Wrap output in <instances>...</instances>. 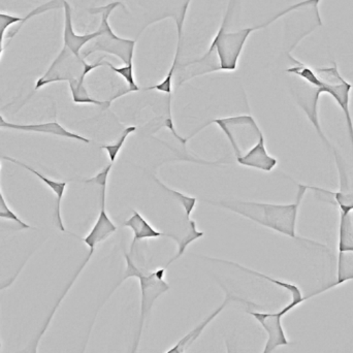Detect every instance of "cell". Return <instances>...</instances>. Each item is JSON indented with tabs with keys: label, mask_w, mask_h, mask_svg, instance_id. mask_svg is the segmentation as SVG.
<instances>
[{
	"label": "cell",
	"mask_w": 353,
	"mask_h": 353,
	"mask_svg": "<svg viewBox=\"0 0 353 353\" xmlns=\"http://www.w3.org/2000/svg\"><path fill=\"white\" fill-rule=\"evenodd\" d=\"M2 159L4 161H10V163H14V165H19V167L23 168L26 171L30 172L35 176L39 179L41 182L45 183L52 191L54 194L56 195V208H55V219L57 222V226L61 232H65V228H64L63 221H62L61 216V201L64 196V192H65L66 186L68 183L61 182V181L52 180V179L48 178V176H43V174L39 173L37 170L33 169L30 165H26V163H22V161H17V159H12L10 157H3Z\"/></svg>",
	"instance_id": "cell-13"
},
{
	"label": "cell",
	"mask_w": 353,
	"mask_h": 353,
	"mask_svg": "<svg viewBox=\"0 0 353 353\" xmlns=\"http://www.w3.org/2000/svg\"><path fill=\"white\" fill-rule=\"evenodd\" d=\"M137 132L136 126H128L125 130L122 132V134L118 137L116 142L112 143L109 145H103L101 147V149L107 151L108 157H109L110 161L111 163H114L117 159L118 155H119L120 151H121L122 147H123L124 143H125L126 139Z\"/></svg>",
	"instance_id": "cell-22"
},
{
	"label": "cell",
	"mask_w": 353,
	"mask_h": 353,
	"mask_svg": "<svg viewBox=\"0 0 353 353\" xmlns=\"http://www.w3.org/2000/svg\"><path fill=\"white\" fill-rule=\"evenodd\" d=\"M126 261L125 276L119 284L128 278H138L141 288V319L140 327H144V321L150 313L155 301L170 290V285L165 281L167 268H161L151 273L145 274L141 271L128 252H124Z\"/></svg>",
	"instance_id": "cell-6"
},
{
	"label": "cell",
	"mask_w": 353,
	"mask_h": 353,
	"mask_svg": "<svg viewBox=\"0 0 353 353\" xmlns=\"http://www.w3.org/2000/svg\"><path fill=\"white\" fill-rule=\"evenodd\" d=\"M68 86H70L72 101L74 103H90V105H99L103 109H108L111 105V99L107 101H101L91 97L86 86H85V82L72 81V82L68 83Z\"/></svg>",
	"instance_id": "cell-19"
},
{
	"label": "cell",
	"mask_w": 353,
	"mask_h": 353,
	"mask_svg": "<svg viewBox=\"0 0 353 353\" xmlns=\"http://www.w3.org/2000/svg\"><path fill=\"white\" fill-rule=\"evenodd\" d=\"M0 128L3 130H21V132H37V134H52V136L61 137V138L72 139V140L79 141V142L90 144V140L81 136V134H74L70 132L65 128L58 123V122H48V123L41 124H17L10 123L6 121L1 114H0Z\"/></svg>",
	"instance_id": "cell-10"
},
{
	"label": "cell",
	"mask_w": 353,
	"mask_h": 353,
	"mask_svg": "<svg viewBox=\"0 0 353 353\" xmlns=\"http://www.w3.org/2000/svg\"><path fill=\"white\" fill-rule=\"evenodd\" d=\"M105 62L107 61L88 63L82 55H76L68 48L62 47L61 51L52 62L47 72L37 81L35 90L53 83H70L72 81L85 82L87 74L101 66L105 65Z\"/></svg>",
	"instance_id": "cell-4"
},
{
	"label": "cell",
	"mask_w": 353,
	"mask_h": 353,
	"mask_svg": "<svg viewBox=\"0 0 353 353\" xmlns=\"http://www.w3.org/2000/svg\"><path fill=\"white\" fill-rule=\"evenodd\" d=\"M310 190V185L298 184L296 201L288 205L278 203H259V201H222L212 203L224 209L234 212L247 219L252 220L259 225L275 230L284 236H290L301 242L309 243L313 246L327 248L325 245L315 242L309 239L301 238L296 234V219L299 210L307 191Z\"/></svg>",
	"instance_id": "cell-1"
},
{
	"label": "cell",
	"mask_w": 353,
	"mask_h": 353,
	"mask_svg": "<svg viewBox=\"0 0 353 353\" xmlns=\"http://www.w3.org/2000/svg\"><path fill=\"white\" fill-rule=\"evenodd\" d=\"M6 33L0 32V58H1L2 53H3L4 50V39H6Z\"/></svg>",
	"instance_id": "cell-25"
},
{
	"label": "cell",
	"mask_w": 353,
	"mask_h": 353,
	"mask_svg": "<svg viewBox=\"0 0 353 353\" xmlns=\"http://www.w3.org/2000/svg\"><path fill=\"white\" fill-rule=\"evenodd\" d=\"M0 348H1V342H0Z\"/></svg>",
	"instance_id": "cell-26"
},
{
	"label": "cell",
	"mask_w": 353,
	"mask_h": 353,
	"mask_svg": "<svg viewBox=\"0 0 353 353\" xmlns=\"http://www.w3.org/2000/svg\"><path fill=\"white\" fill-rule=\"evenodd\" d=\"M63 1L64 8V30H63V47L70 49L76 55H82L81 51L87 43L97 39L101 32L99 30L95 32L87 33V34H77L74 32L72 25V8L66 0Z\"/></svg>",
	"instance_id": "cell-12"
},
{
	"label": "cell",
	"mask_w": 353,
	"mask_h": 353,
	"mask_svg": "<svg viewBox=\"0 0 353 353\" xmlns=\"http://www.w3.org/2000/svg\"><path fill=\"white\" fill-rule=\"evenodd\" d=\"M155 182H157L163 190L170 193L176 201L180 203V205H182L183 209H184L185 216H186L187 219H190L191 213H192L195 205H196V199H195V197L187 196V195L179 192V191L175 190V189L169 188V187L165 186L163 182H161L159 179H155Z\"/></svg>",
	"instance_id": "cell-21"
},
{
	"label": "cell",
	"mask_w": 353,
	"mask_h": 353,
	"mask_svg": "<svg viewBox=\"0 0 353 353\" xmlns=\"http://www.w3.org/2000/svg\"><path fill=\"white\" fill-rule=\"evenodd\" d=\"M118 6L124 8L121 2L116 1L105 6L89 10L91 14H101V26L97 29L101 34L89 43L91 45L82 54L83 58L88 57L94 52H103V53L111 54V55L120 58L125 65L134 64L136 39H122V37H118L114 33L113 29L109 24V17Z\"/></svg>",
	"instance_id": "cell-3"
},
{
	"label": "cell",
	"mask_w": 353,
	"mask_h": 353,
	"mask_svg": "<svg viewBox=\"0 0 353 353\" xmlns=\"http://www.w3.org/2000/svg\"><path fill=\"white\" fill-rule=\"evenodd\" d=\"M338 253H353V223L352 214L340 213Z\"/></svg>",
	"instance_id": "cell-17"
},
{
	"label": "cell",
	"mask_w": 353,
	"mask_h": 353,
	"mask_svg": "<svg viewBox=\"0 0 353 353\" xmlns=\"http://www.w3.org/2000/svg\"><path fill=\"white\" fill-rule=\"evenodd\" d=\"M125 228H130L134 232V239H132V246H130V253L134 251V245L138 241L145 240V239L161 238V236H167L165 232H159L155 230L151 224L147 222V220L141 215L139 212L132 211V216L130 219L126 220L123 223Z\"/></svg>",
	"instance_id": "cell-16"
},
{
	"label": "cell",
	"mask_w": 353,
	"mask_h": 353,
	"mask_svg": "<svg viewBox=\"0 0 353 353\" xmlns=\"http://www.w3.org/2000/svg\"><path fill=\"white\" fill-rule=\"evenodd\" d=\"M234 300L230 294H228L224 302L220 305L218 308H216L213 312L210 313L209 316L205 317L203 321L199 323L194 329L191 330L189 333H187L184 337L181 338L178 342L173 346V347L170 348L169 350H167L165 353H185L187 352L189 347L199 339V336L203 334V332L205 331V327L224 310L226 306L230 304V301Z\"/></svg>",
	"instance_id": "cell-15"
},
{
	"label": "cell",
	"mask_w": 353,
	"mask_h": 353,
	"mask_svg": "<svg viewBox=\"0 0 353 353\" xmlns=\"http://www.w3.org/2000/svg\"><path fill=\"white\" fill-rule=\"evenodd\" d=\"M321 89L309 85V91L303 94L296 95V101L301 109L304 112L305 115L308 118L309 121L312 124L313 128L316 130L317 136L321 139V142L327 146V150L333 152L334 146L330 142L329 139L325 136L321 128V120H319V103L321 99Z\"/></svg>",
	"instance_id": "cell-9"
},
{
	"label": "cell",
	"mask_w": 353,
	"mask_h": 353,
	"mask_svg": "<svg viewBox=\"0 0 353 353\" xmlns=\"http://www.w3.org/2000/svg\"><path fill=\"white\" fill-rule=\"evenodd\" d=\"M25 263H23L22 265H21L20 268H19L18 271H17V273L14 274L12 277L8 278V279L3 280V281L0 282V290H6V288H10V286H12V284H14V282L16 281L17 277H18L19 274H20L21 270L23 269V267H24Z\"/></svg>",
	"instance_id": "cell-24"
},
{
	"label": "cell",
	"mask_w": 353,
	"mask_h": 353,
	"mask_svg": "<svg viewBox=\"0 0 353 353\" xmlns=\"http://www.w3.org/2000/svg\"><path fill=\"white\" fill-rule=\"evenodd\" d=\"M105 65L109 66L113 72H115L116 74L121 76L122 78L126 81V83H128V90L120 93V97H123V95L128 94V93L140 91V87L138 86V84H137L136 82V79H134V64H128V65L121 66V68H116L113 64L107 61L105 62Z\"/></svg>",
	"instance_id": "cell-20"
},
{
	"label": "cell",
	"mask_w": 353,
	"mask_h": 353,
	"mask_svg": "<svg viewBox=\"0 0 353 353\" xmlns=\"http://www.w3.org/2000/svg\"><path fill=\"white\" fill-rule=\"evenodd\" d=\"M300 305V303L290 301V304L286 305L284 308H282L278 312L248 311L249 314L254 317L255 321L263 327V329L267 333L268 339L263 353H272L278 347L290 345V342L288 341L285 332H284L283 325H282V319Z\"/></svg>",
	"instance_id": "cell-8"
},
{
	"label": "cell",
	"mask_w": 353,
	"mask_h": 353,
	"mask_svg": "<svg viewBox=\"0 0 353 353\" xmlns=\"http://www.w3.org/2000/svg\"><path fill=\"white\" fill-rule=\"evenodd\" d=\"M314 72L321 81V86L319 88L321 93L331 95L343 112L350 145L353 149V119L350 112V92L352 90V85L340 74L336 63L330 68H314Z\"/></svg>",
	"instance_id": "cell-7"
},
{
	"label": "cell",
	"mask_w": 353,
	"mask_h": 353,
	"mask_svg": "<svg viewBox=\"0 0 353 353\" xmlns=\"http://www.w3.org/2000/svg\"><path fill=\"white\" fill-rule=\"evenodd\" d=\"M0 219L16 222V223L19 224L22 228H30L28 224L23 222L22 220L17 216V214L14 213V212L10 210V208L8 207V203H6V199H4L3 194H2L1 188H0Z\"/></svg>",
	"instance_id": "cell-23"
},
{
	"label": "cell",
	"mask_w": 353,
	"mask_h": 353,
	"mask_svg": "<svg viewBox=\"0 0 353 353\" xmlns=\"http://www.w3.org/2000/svg\"><path fill=\"white\" fill-rule=\"evenodd\" d=\"M236 161L244 167L261 170V171L268 172V173L273 171L278 165L277 159L268 153L267 148H265V137H263L247 154L240 159H236Z\"/></svg>",
	"instance_id": "cell-14"
},
{
	"label": "cell",
	"mask_w": 353,
	"mask_h": 353,
	"mask_svg": "<svg viewBox=\"0 0 353 353\" xmlns=\"http://www.w3.org/2000/svg\"><path fill=\"white\" fill-rule=\"evenodd\" d=\"M212 261H218V263H228V265H234V267L239 268L242 271L246 272V273L251 274V275L256 276V277L261 278V279L267 280V281L271 282V283L275 284L278 288H283L286 292H290V296H292V302H298L300 304L306 302L309 299L313 298V296H319V294H323V292H327V290H332V288H337L340 286L337 281L335 283L330 284V285L325 286V288H321V290H317V292H313V294H309V296H303L302 292H301L300 288L296 284L290 283V282L282 281V280L274 279V278L270 277V276L265 275V274L259 273V272L253 271V270L248 269V268L243 267V265H239V263H232V261H223V259H211Z\"/></svg>",
	"instance_id": "cell-11"
},
{
	"label": "cell",
	"mask_w": 353,
	"mask_h": 353,
	"mask_svg": "<svg viewBox=\"0 0 353 353\" xmlns=\"http://www.w3.org/2000/svg\"><path fill=\"white\" fill-rule=\"evenodd\" d=\"M210 123L217 124L224 132L234 149L236 159L247 154L265 137L254 118L250 115L220 118Z\"/></svg>",
	"instance_id": "cell-5"
},
{
	"label": "cell",
	"mask_w": 353,
	"mask_h": 353,
	"mask_svg": "<svg viewBox=\"0 0 353 353\" xmlns=\"http://www.w3.org/2000/svg\"><path fill=\"white\" fill-rule=\"evenodd\" d=\"M232 2L234 0L230 1L223 22H222L217 34L214 37L207 53L201 59L190 62L191 64L201 63V62L205 61L215 51L218 56V60H219L218 70H225V72L236 70L238 68L239 58H240L243 48H244L249 35L257 29L265 28L263 25H261V26L241 29L236 32H228L226 27H228V19H230V12L232 10Z\"/></svg>",
	"instance_id": "cell-2"
},
{
	"label": "cell",
	"mask_w": 353,
	"mask_h": 353,
	"mask_svg": "<svg viewBox=\"0 0 353 353\" xmlns=\"http://www.w3.org/2000/svg\"><path fill=\"white\" fill-rule=\"evenodd\" d=\"M203 234H203V232H199V230H196V224H195L194 220H189L188 224H187L186 228H185V232H183L182 234H178V236H174L173 238V240H175L176 242L178 243V252H176L175 256L167 263L165 268L169 267V265L176 261V259H180V257L184 254L187 247H188L193 241L203 236Z\"/></svg>",
	"instance_id": "cell-18"
}]
</instances>
